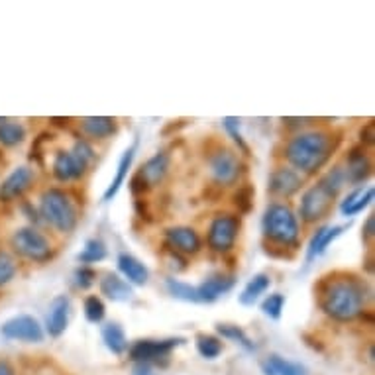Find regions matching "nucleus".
Instances as JSON below:
<instances>
[{
    "mask_svg": "<svg viewBox=\"0 0 375 375\" xmlns=\"http://www.w3.org/2000/svg\"><path fill=\"white\" fill-rule=\"evenodd\" d=\"M318 308L336 322H352L367 311L371 289L367 281L352 271H332L315 285Z\"/></svg>",
    "mask_w": 375,
    "mask_h": 375,
    "instance_id": "1",
    "label": "nucleus"
},
{
    "mask_svg": "<svg viewBox=\"0 0 375 375\" xmlns=\"http://www.w3.org/2000/svg\"><path fill=\"white\" fill-rule=\"evenodd\" d=\"M340 142V134L332 130H305L287 142L283 158L296 173L316 175L325 165H328Z\"/></svg>",
    "mask_w": 375,
    "mask_h": 375,
    "instance_id": "2",
    "label": "nucleus"
},
{
    "mask_svg": "<svg viewBox=\"0 0 375 375\" xmlns=\"http://www.w3.org/2000/svg\"><path fill=\"white\" fill-rule=\"evenodd\" d=\"M261 232L266 244L296 252L301 242V224L293 208L283 203H271L261 217Z\"/></svg>",
    "mask_w": 375,
    "mask_h": 375,
    "instance_id": "3",
    "label": "nucleus"
},
{
    "mask_svg": "<svg viewBox=\"0 0 375 375\" xmlns=\"http://www.w3.org/2000/svg\"><path fill=\"white\" fill-rule=\"evenodd\" d=\"M40 218L61 234H71L79 224V212L67 191L51 187L40 197Z\"/></svg>",
    "mask_w": 375,
    "mask_h": 375,
    "instance_id": "4",
    "label": "nucleus"
},
{
    "mask_svg": "<svg viewBox=\"0 0 375 375\" xmlns=\"http://www.w3.org/2000/svg\"><path fill=\"white\" fill-rule=\"evenodd\" d=\"M12 250L24 259H30L34 264H46L53 257V246L40 230L32 226L18 228L11 238Z\"/></svg>",
    "mask_w": 375,
    "mask_h": 375,
    "instance_id": "5",
    "label": "nucleus"
},
{
    "mask_svg": "<svg viewBox=\"0 0 375 375\" xmlns=\"http://www.w3.org/2000/svg\"><path fill=\"white\" fill-rule=\"evenodd\" d=\"M242 220L236 214H217L210 220V226L207 232V246L214 254H228L236 246V240L240 236Z\"/></svg>",
    "mask_w": 375,
    "mask_h": 375,
    "instance_id": "6",
    "label": "nucleus"
},
{
    "mask_svg": "<svg viewBox=\"0 0 375 375\" xmlns=\"http://www.w3.org/2000/svg\"><path fill=\"white\" fill-rule=\"evenodd\" d=\"M208 171L220 187H232L236 185L240 177L244 175L246 165L240 161L236 154L228 148H217L208 154Z\"/></svg>",
    "mask_w": 375,
    "mask_h": 375,
    "instance_id": "7",
    "label": "nucleus"
},
{
    "mask_svg": "<svg viewBox=\"0 0 375 375\" xmlns=\"http://www.w3.org/2000/svg\"><path fill=\"white\" fill-rule=\"evenodd\" d=\"M334 200L336 198L325 187H320L318 183H315V185L306 189L303 197H301L299 217L306 224H316V222L325 220L332 212Z\"/></svg>",
    "mask_w": 375,
    "mask_h": 375,
    "instance_id": "8",
    "label": "nucleus"
},
{
    "mask_svg": "<svg viewBox=\"0 0 375 375\" xmlns=\"http://www.w3.org/2000/svg\"><path fill=\"white\" fill-rule=\"evenodd\" d=\"M185 342L183 338H168V340H138L128 348V357L134 364H159L168 362L171 352Z\"/></svg>",
    "mask_w": 375,
    "mask_h": 375,
    "instance_id": "9",
    "label": "nucleus"
},
{
    "mask_svg": "<svg viewBox=\"0 0 375 375\" xmlns=\"http://www.w3.org/2000/svg\"><path fill=\"white\" fill-rule=\"evenodd\" d=\"M0 334L6 340H14V342L38 344L43 340V328L38 322V318L30 315H18L8 318L0 326Z\"/></svg>",
    "mask_w": 375,
    "mask_h": 375,
    "instance_id": "10",
    "label": "nucleus"
},
{
    "mask_svg": "<svg viewBox=\"0 0 375 375\" xmlns=\"http://www.w3.org/2000/svg\"><path fill=\"white\" fill-rule=\"evenodd\" d=\"M305 179L289 165L275 168L267 177V193L277 198H291L303 189Z\"/></svg>",
    "mask_w": 375,
    "mask_h": 375,
    "instance_id": "11",
    "label": "nucleus"
},
{
    "mask_svg": "<svg viewBox=\"0 0 375 375\" xmlns=\"http://www.w3.org/2000/svg\"><path fill=\"white\" fill-rule=\"evenodd\" d=\"M165 246L179 256H195L203 247V240L195 228L171 226L165 230Z\"/></svg>",
    "mask_w": 375,
    "mask_h": 375,
    "instance_id": "12",
    "label": "nucleus"
},
{
    "mask_svg": "<svg viewBox=\"0 0 375 375\" xmlns=\"http://www.w3.org/2000/svg\"><path fill=\"white\" fill-rule=\"evenodd\" d=\"M36 173L28 165H22L12 171L8 177L0 183V203H12L16 198H22L26 191L34 185Z\"/></svg>",
    "mask_w": 375,
    "mask_h": 375,
    "instance_id": "13",
    "label": "nucleus"
},
{
    "mask_svg": "<svg viewBox=\"0 0 375 375\" xmlns=\"http://www.w3.org/2000/svg\"><path fill=\"white\" fill-rule=\"evenodd\" d=\"M342 168H344L346 183L360 185V183H365L369 179L374 163H371V158H369V154L364 146H354L348 151L346 165H342Z\"/></svg>",
    "mask_w": 375,
    "mask_h": 375,
    "instance_id": "14",
    "label": "nucleus"
},
{
    "mask_svg": "<svg viewBox=\"0 0 375 375\" xmlns=\"http://www.w3.org/2000/svg\"><path fill=\"white\" fill-rule=\"evenodd\" d=\"M71 315V301L67 295H57L50 303V311L46 316V330L51 338H60L65 334L67 326H69Z\"/></svg>",
    "mask_w": 375,
    "mask_h": 375,
    "instance_id": "15",
    "label": "nucleus"
},
{
    "mask_svg": "<svg viewBox=\"0 0 375 375\" xmlns=\"http://www.w3.org/2000/svg\"><path fill=\"white\" fill-rule=\"evenodd\" d=\"M234 283H236V277L228 275V273H214V275H210L200 285H195L197 303H214L222 295H226L228 291L234 287Z\"/></svg>",
    "mask_w": 375,
    "mask_h": 375,
    "instance_id": "16",
    "label": "nucleus"
},
{
    "mask_svg": "<svg viewBox=\"0 0 375 375\" xmlns=\"http://www.w3.org/2000/svg\"><path fill=\"white\" fill-rule=\"evenodd\" d=\"M169 165H171V158L165 151H158L154 158H149L142 168L138 169V175L144 179L146 187L154 189L163 183V179L168 177Z\"/></svg>",
    "mask_w": 375,
    "mask_h": 375,
    "instance_id": "17",
    "label": "nucleus"
},
{
    "mask_svg": "<svg viewBox=\"0 0 375 375\" xmlns=\"http://www.w3.org/2000/svg\"><path fill=\"white\" fill-rule=\"evenodd\" d=\"M346 228L348 226H332V224L316 228V232L313 234L311 242H308V247H306V261L311 264V261H315L316 257L322 256L336 238L342 236Z\"/></svg>",
    "mask_w": 375,
    "mask_h": 375,
    "instance_id": "18",
    "label": "nucleus"
},
{
    "mask_svg": "<svg viewBox=\"0 0 375 375\" xmlns=\"http://www.w3.org/2000/svg\"><path fill=\"white\" fill-rule=\"evenodd\" d=\"M99 289L100 295H104L114 303H126L134 295L128 281L122 279V275H118V273H110V271L99 279Z\"/></svg>",
    "mask_w": 375,
    "mask_h": 375,
    "instance_id": "19",
    "label": "nucleus"
},
{
    "mask_svg": "<svg viewBox=\"0 0 375 375\" xmlns=\"http://www.w3.org/2000/svg\"><path fill=\"white\" fill-rule=\"evenodd\" d=\"M116 264H118V271L122 273V279H128L130 285L144 287L149 281V269L132 254H120Z\"/></svg>",
    "mask_w": 375,
    "mask_h": 375,
    "instance_id": "20",
    "label": "nucleus"
},
{
    "mask_svg": "<svg viewBox=\"0 0 375 375\" xmlns=\"http://www.w3.org/2000/svg\"><path fill=\"white\" fill-rule=\"evenodd\" d=\"M136 149H138V142H134V144L122 154V158H120L118 161V168H116V175L110 181V185L107 187V191H104V195H102V200H104V203H110L112 198L116 197L118 191L122 189V185L126 183L128 171L130 168H132V163H134V158H136Z\"/></svg>",
    "mask_w": 375,
    "mask_h": 375,
    "instance_id": "21",
    "label": "nucleus"
},
{
    "mask_svg": "<svg viewBox=\"0 0 375 375\" xmlns=\"http://www.w3.org/2000/svg\"><path fill=\"white\" fill-rule=\"evenodd\" d=\"M261 374L264 375H308L306 367L299 362L285 360L283 355L269 354L261 360Z\"/></svg>",
    "mask_w": 375,
    "mask_h": 375,
    "instance_id": "22",
    "label": "nucleus"
},
{
    "mask_svg": "<svg viewBox=\"0 0 375 375\" xmlns=\"http://www.w3.org/2000/svg\"><path fill=\"white\" fill-rule=\"evenodd\" d=\"M81 130L89 138H112L118 132V120L110 118V116H87V118L81 120Z\"/></svg>",
    "mask_w": 375,
    "mask_h": 375,
    "instance_id": "23",
    "label": "nucleus"
},
{
    "mask_svg": "<svg viewBox=\"0 0 375 375\" xmlns=\"http://www.w3.org/2000/svg\"><path fill=\"white\" fill-rule=\"evenodd\" d=\"M371 200H374V187L360 185L354 191H350L344 197V200L340 203V212L344 217H355L360 212H364L365 208L371 205Z\"/></svg>",
    "mask_w": 375,
    "mask_h": 375,
    "instance_id": "24",
    "label": "nucleus"
},
{
    "mask_svg": "<svg viewBox=\"0 0 375 375\" xmlns=\"http://www.w3.org/2000/svg\"><path fill=\"white\" fill-rule=\"evenodd\" d=\"M100 336H102L104 346L109 348V352H112L114 355H122L128 350V338L118 322H107L100 330Z\"/></svg>",
    "mask_w": 375,
    "mask_h": 375,
    "instance_id": "25",
    "label": "nucleus"
},
{
    "mask_svg": "<svg viewBox=\"0 0 375 375\" xmlns=\"http://www.w3.org/2000/svg\"><path fill=\"white\" fill-rule=\"evenodd\" d=\"M269 287H271V277L267 275V273H257V275H254L247 281L244 291H242V295H240V305H256L257 301H259V296L266 295L267 291H269Z\"/></svg>",
    "mask_w": 375,
    "mask_h": 375,
    "instance_id": "26",
    "label": "nucleus"
},
{
    "mask_svg": "<svg viewBox=\"0 0 375 375\" xmlns=\"http://www.w3.org/2000/svg\"><path fill=\"white\" fill-rule=\"evenodd\" d=\"M51 173H53V177L57 179V181H61V183H67V181L79 179L77 169H75V163H73V158H71L69 151H65V149H60V151L53 156Z\"/></svg>",
    "mask_w": 375,
    "mask_h": 375,
    "instance_id": "27",
    "label": "nucleus"
},
{
    "mask_svg": "<svg viewBox=\"0 0 375 375\" xmlns=\"http://www.w3.org/2000/svg\"><path fill=\"white\" fill-rule=\"evenodd\" d=\"M69 154L71 158H73V163H75V169H77V175H79L81 179L89 171L97 154H95V149H93V146H90L87 139H77V142L73 144Z\"/></svg>",
    "mask_w": 375,
    "mask_h": 375,
    "instance_id": "28",
    "label": "nucleus"
},
{
    "mask_svg": "<svg viewBox=\"0 0 375 375\" xmlns=\"http://www.w3.org/2000/svg\"><path fill=\"white\" fill-rule=\"evenodd\" d=\"M24 139H26V128L20 122H14V120L0 122V144L4 148H16Z\"/></svg>",
    "mask_w": 375,
    "mask_h": 375,
    "instance_id": "29",
    "label": "nucleus"
},
{
    "mask_svg": "<svg viewBox=\"0 0 375 375\" xmlns=\"http://www.w3.org/2000/svg\"><path fill=\"white\" fill-rule=\"evenodd\" d=\"M217 334L222 336V338H226V340H232V342H236V344H240L244 350H247V352H256L257 346L250 340V336L246 334V330L242 328V326L238 325H228V322H220V325H217Z\"/></svg>",
    "mask_w": 375,
    "mask_h": 375,
    "instance_id": "30",
    "label": "nucleus"
},
{
    "mask_svg": "<svg viewBox=\"0 0 375 375\" xmlns=\"http://www.w3.org/2000/svg\"><path fill=\"white\" fill-rule=\"evenodd\" d=\"M195 346H197V352L205 360H217L218 355L222 354V350H224V346H222V340L214 334H205V332H200L195 338Z\"/></svg>",
    "mask_w": 375,
    "mask_h": 375,
    "instance_id": "31",
    "label": "nucleus"
},
{
    "mask_svg": "<svg viewBox=\"0 0 375 375\" xmlns=\"http://www.w3.org/2000/svg\"><path fill=\"white\" fill-rule=\"evenodd\" d=\"M107 244L99 240V238H90L85 242V247H83V252H81L77 259H79L81 264H85V266L89 267L90 264H99L102 261L104 257H107Z\"/></svg>",
    "mask_w": 375,
    "mask_h": 375,
    "instance_id": "32",
    "label": "nucleus"
},
{
    "mask_svg": "<svg viewBox=\"0 0 375 375\" xmlns=\"http://www.w3.org/2000/svg\"><path fill=\"white\" fill-rule=\"evenodd\" d=\"M320 187H325L332 197H338L340 195V191L344 189L346 185V175H344V168L342 165H334V168H330L326 171L322 177L316 181Z\"/></svg>",
    "mask_w": 375,
    "mask_h": 375,
    "instance_id": "33",
    "label": "nucleus"
},
{
    "mask_svg": "<svg viewBox=\"0 0 375 375\" xmlns=\"http://www.w3.org/2000/svg\"><path fill=\"white\" fill-rule=\"evenodd\" d=\"M165 289H168L169 295L173 296V299H177V301L197 303V291H195V285H191V283L179 281L175 277H168L165 279Z\"/></svg>",
    "mask_w": 375,
    "mask_h": 375,
    "instance_id": "34",
    "label": "nucleus"
},
{
    "mask_svg": "<svg viewBox=\"0 0 375 375\" xmlns=\"http://www.w3.org/2000/svg\"><path fill=\"white\" fill-rule=\"evenodd\" d=\"M254 198H256V189L252 185H242L234 191L232 195V205L236 207L240 214H250L254 210Z\"/></svg>",
    "mask_w": 375,
    "mask_h": 375,
    "instance_id": "35",
    "label": "nucleus"
},
{
    "mask_svg": "<svg viewBox=\"0 0 375 375\" xmlns=\"http://www.w3.org/2000/svg\"><path fill=\"white\" fill-rule=\"evenodd\" d=\"M83 313H85V318L89 320L90 325H99L104 320L107 316V306L102 303V299L97 295L85 296V303H83Z\"/></svg>",
    "mask_w": 375,
    "mask_h": 375,
    "instance_id": "36",
    "label": "nucleus"
},
{
    "mask_svg": "<svg viewBox=\"0 0 375 375\" xmlns=\"http://www.w3.org/2000/svg\"><path fill=\"white\" fill-rule=\"evenodd\" d=\"M222 126L226 130V134L232 138V142L236 144L238 151H242L244 156H250V146H247V142L242 136V132H240V118L236 116H226V118L222 120Z\"/></svg>",
    "mask_w": 375,
    "mask_h": 375,
    "instance_id": "37",
    "label": "nucleus"
},
{
    "mask_svg": "<svg viewBox=\"0 0 375 375\" xmlns=\"http://www.w3.org/2000/svg\"><path fill=\"white\" fill-rule=\"evenodd\" d=\"M283 308H285V295H281V293H271V295H267L266 299L261 301L264 315L273 318V320H279V318H281Z\"/></svg>",
    "mask_w": 375,
    "mask_h": 375,
    "instance_id": "38",
    "label": "nucleus"
},
{
    "mask_svg": "<svg viewBox=\"0 0 375 375\" xmlns=\"http://www.w3.org/2000/svg\"><path fill=\"white\" fill-rule=\"evenodd\" d=\"M18 273V264L8 252H0V287L8 285Z\"/></svg>",
    "mask_w": 375,
    "mask_h": 375,
    "instance_id": "39",
    "label": "nucleus"
},
{
    "mask_svg": "<svg viewBox=\"0 0 375 375\" xmlns=\"http://www.w3.org/2000/svg\"><path fill=\"white\" fill-rule=\"evenodd\" d=\"M73 279H75V285L79 287V289H89L97 281V271L87 266H81L79 269H75Z\"/></svg>",
    "mask_w": 375,
    "mask_h": 375,
    "instance_id": "40",
    "label": "nucleus"
},
{
    "mask_svg": "<svg viewBox=\"0 0 375 375\" xmlns=\"http://www.w3.org/2000/svg\"><path fill=\"white\" fill-rule=\"evenodd\" d=\"M375 238V214H369L365 218L364 226H362V240L367 247H371Z\"/></svg>",
    "mask_w": 375,
    "mask_h": 375,
    "instance_id": "41",
    "label": "nucleus"
},
{
    "mask_svg": "<svg viewBox=\"0 0 375 375\" xmlns=\"http://www.w3.org/2000/svg\"><path fill=\"white\" fill-rule=\"evenodd\" d=\"M264 252H266L269 257H277V259H293L295 257V252L291 250H285V247L271 246V244H264Z\"/></svg>",
    "mask_w": 375,
    "mask_h": 375,
    "instance_id": "42",
    "label": "nucleus"
},
{
    "mask_svg": "<svg viewBox=\"0 0 375 375\" xmlns=\"http://www.w3.org/2000/svg\"><path fill=\"white\" fill-rule=\"evenodd\" d=\"M360 146H374L375 142V126L374 122H367V124H364L362 126V130H360Z\"/></svg>",
    "mask_w": 375,
    "mask_h": 375,
    "instance_id": "43",
    "label": "nucleus"
},
{
    "mask_svg": "<svg viewBox=\"0 0 375 375\" xmlns=\"http://www.w3.org/2000/svg\"><path fill=\"white\" fill-rule=\"evenodd\" d=\"M51 138H53V136H51L50 132H41L40 136L36 138V142H34V146H32L30 159H36V161H40L41 163V144H43V142H48V139L51 142Z\"/></svg>",
    "mask_w": 375,
    "mask_h": 375,
    "instance_id": "44",
    "label": "nucleus"
},
{
    "mask_svg": "<svg viewBox=\"0 0 375 375\" xmlns=\"http://www.w3.org/2000/svg\"><path fill=\"white\" fill-rule=\"evenodd\" d=\"M134 208H136V214H138L142 220H151V212H149V208H148V203L144 200V198H136L134 200Z\"/></svg>",
    "mask_w": 375,
    "mask_h": 375,
    "instance_id": "45",
    "label": "nucleus"
},
{
    "mask_svg": "<svg viewBox=\"0 0 375 375\" xmlns=\"http://www.w3.org/2000/svg\"><path fill=\"white\" fill-rule=\"evenodd\" d=\"M281 122L287 128H305L311 122H315V118H283Z\"/></svg>",
    "mask_w": 375,
    "mask_h": 375,
    "instance_id": "46",
    "label": "nucleus"
},
{
    "mask_svg": "<svg viewBox=\"0 0 375 375\" xmlns=\"http://www.w3.org/2000/svg\"><path fill=\"white\" fill-rule=\"evenodd\" d=\"M132 375H156V371H154L151 364H134Z\"/></svg>",
    "mask_w": 375,
    "mask_h": 375,
    "instance_id": "47",
    "label": "nucleus"
},
{
    "mask_svg": "<svg viewBox=\"0 0 375 375\" xmlns=\"http://www.w3.org/2000/svg\"><path fill=\"white\" fill-rule=\"evenodd\" d=\"M0 375H14V369L6 360H0Z\"/></svg>",
    "mask_w": 375,
    "mask_h": 375,
    "instance_id": "48",
    "label": "nucleus"
},
{
    "mask_svg": "<svg viewBox=\"0 0 375 375\" xmlns=\"http://www.w3.org/2000/svg\"><path fill=\"white\" fill-rule=\"evenodd\" d=\"M50 122L53 124V126H65V128H67V126H69L71 118H51Z\"/></svg>",
    "mask_w": 375,
    "mask_h": 375,
    "instance_id": "49",
    "label": "nucleus"
},
{
    "mask_svg": "<svg viewBox=\"0 0 375 375\" xmlns=\"http://www.w3.org/2000/svg\"><path fill=\"white\" fill-rule=\"evenodd\" d=\"M38 375H60V374H55V371H41V374H38Z\"/></svg>",
    "mask_w": 375,
    "mask_h": 375,
    "instance_id": "50",
    "label": "nucleus"
}]
</instances>
